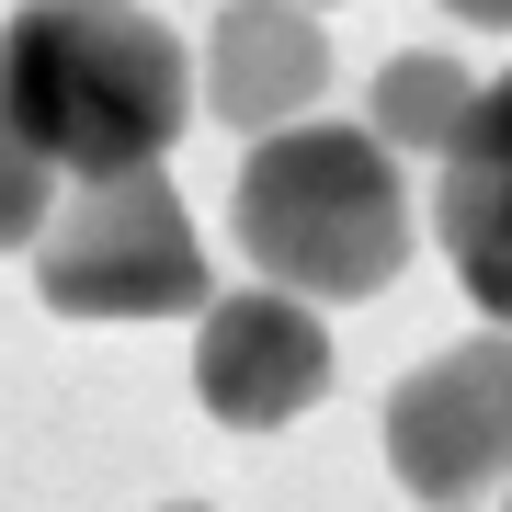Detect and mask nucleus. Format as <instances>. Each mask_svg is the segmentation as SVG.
Wrapping results in <instances>:
<instances>
[{
    "instance_id": "nucleus-1",
    "label": "nucleus",
    "mask_w": 512,
    "mask_h": 512,
    "mask_svg": "<svg viewBox=\"0 0 512 512\" xmlns=\"http://www.w3.org/2000/svg\"><path fill=\"white\" fill-rule=\"evenodd\" d=\"M194 92H205V69L137 0H23L0 23V114L69 183L160 171L183 114H194Z\"/></svg>"
},
{
    "instance_id": "nucleus-2",
    "label": "nucleus",
    "mask_w": 512,
    "mask_h": 512,
    "mask_svg": "<svg viewBox=\"0 0 512 512\" xmlns=\"http://www.w3.org/2000/svg\"><path fill=\"white\" fill-rule=\"evenodd\" d=\"M228 228L251 251L262 285L285 296H376L387 274L410 262V183H399V148L376 126H308L285 137H251L239 160V194H228Z\"/></svg>"
},
{
    "instance_id": "nucleus-3",
    "label": "nucleus",
    "mask_w": 512,
    "mask_h": 512,
    "mask_svg": "<svg viewBox=\"0 0 512 512\" xmlns=\"http://www.w3.org/2000/svg\"><path fill=\"white\" fill-rule=\"evenodd\" d=\"M35 296L57 319H183L217 308L205 296V239L183 217V194L160 171H114L57 205V228L35 239Z\"/></svg>"
},
{
    "instance_id": "nucleus-4",
    "label": "nucleus",
    "mask_w": 512,
    "mask_h": 512,
    "mask_svg": "<svg viewBox=\"0 0 512 512\" xmlns=\"http://www.w3.org/2000/svg\"><path fill=\"white\" fill-rule=\"evenodd\" d=\"M387 467L410 478V501H478L512 478V330H478V342L399 376Z\"/></svg>"
},
{
    "instance_id": "nucleus-5",
    "label": "nucleus",
    "mask_w": 512,
    "mask_h": 512,
    "mask_svg": "<svg viewBox=\"0 0 512 512\" xmlns=\"http://www.w3.org/2000/svg\"><path fill=\"white\" fill-rule=\"evenodd\" d=\"M194 399L205 421L228 433H285L330 399V330H319V296H285V285H239L205 308L194 330Z\"/></svg>"
},
{
    "instance_id": "nucleus-6",
    "label": "nucleus",
    "mask_w": 512,
    "mask_h": 512,
    "mask_svg": "<svg viewBox=\"0 0 512 512\" xmlns=\"http://www.w3.org/2000/svg\"><path fill=\"white\" fill-rule=\"evenodd\" d=\"M330 92V35L308 0H228L205 35V114L239 137H285L308 126Z\"/></svg>"
},
{
    "instance_id": "nucleus-7",
    "label": "nucleus",
    "mask_w": 512,
    "mask_h": 512,
    "mask_svg": "<svg viewBox=\"0 0 512 512\" xmlns=\"http://www.w3.org/2000/svg\"><path fill=\"white\" fill-rule=\"evenodd\" d=\"M433 228H444V262L456 285L478 296V319L512 330V69L478 80V114L444 160V194H433Z\"/></svg>"
},
{
    "instance_id": "nucleus-8",
    "label": "nucleus",
    "mask_w": 512,
    "mask_h": 512,
    "mask_svg": "<svg viewBox=\"0 0 512 512\" xmlns=\"http://www.w3.org/2000/svg\"><path fill=\"white\" fill-rule=\"evenodd\" d=\"M467 114H478V80L456 69V57H387V69H376V103H365V126L399 148V160H456Z\"/></svg>"
},
{
    "instance_id": "nucleus-9",
    "label": "nucleus",
    "mask_w": 512,
    "mask_h": 512,
    "mask_svg": "<svg viewBox=\"0 0 512 512\" xmlns=\"http://www.w3.org/2000/svg\"><path fill=\"white\" fill-rule=\"evenodd\" d=\"M57 183H69V171L0 114V251H35V239L57 228Z\"/></svg>"
},
{
    "instance_id": "nucleus-10",
    "label": "nucleus",
    "mask_w": 512,
    "mask_h": 512,
    "mask_svg": "<svg viewBox=\"0 0 512 512\" xmlns=\"http://www.w3.org/2000/svg\"><path fill=\"white\" fill-rule=\"evenodd\" d=\"M456 23H490V35H512V0H444Z\"/></svg>"
},
{
    "instance_id": "nucleus-11",
    "label": "nucleus",
    "mask_w": 512,
    "mask_h": 512,
    "mask_svg": "<svg viewBox=\"0 0 512 512\" xmlns=\"http://www.w3.org/2000/svg\"><path fill=\"white\" fill-rule=\"evenodd\" d=\"M421 512H478V501H421Z\"/></svg>"
},
{
    "instance_id": "nucleus-12",
    "label": "nucleus",
    "mask_w": 512,
    "mask_h": 512,
    "mask_svg": "<svg viewBox=\"0 0 512 512\" xmlns=\"http://www.w3.org/2000/svg\"><path fill=\"white\" fill-rule=\"evenodd\" d=\"M171 512H205V501H171Z\"/></svg>"
}]
</instances>
